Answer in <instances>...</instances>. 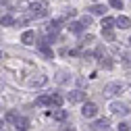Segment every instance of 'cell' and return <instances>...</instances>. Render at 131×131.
<instances>
[{
	"label": "cell",
	"instance_id": "obj_1",
	"mask_svg": "<svg viewBox=\"0 0 131 131\" xmlns=\"http://www.w3.org/2000/svg\"><path fill=\"white\" fill-rule=\"evenodd\" d=\"M29 10H31V17H38V19H42V17L48 15V6H46L44 0H34V2L29 4Z\"/></svg>",
	"mask_w": 131,
	"mask_h": 131
},
{
	"label": "cell",
	"instance_id": "obj_2",
	"mask_svg": "<svg viewBox=\"0 0 131 131\" xmlns=\"http://www.w3.org/2000/svg\"><path fill=\"white\" fill-rule=\"evenodd\" d=\"M85 98H88V94H85V92H81V90H73L71 94H67V100H69L71 104H77V102H85Z\"/></svg>",
	"mask_w": 131,
	"mask_h": 131
},
{
	"label": "cell",
	"instance_id": "obj_3",
	"mask_svg": "<svg viewBox=\"0 0 131 131\" xmlns=\"http://www.w3.org/2000/svg\"><path fill=\"white\" fill-rule=\"evenodd\" d=\"M81 114H83L85 119H94L96 114H98V106L94 102H85L83 104V110H81Z\"/></svg>",
	"mask_w": 131,
	"mask_h": 131
},
{
	"label": "cell",
	"instance_id": "obj_4",
	"mask_svg": "<svg viewBox=\"0 0 131 131\" xmlns=\"http://www.w3.org/2000/svg\"><path fill=\"white\" fill-rule=\"evenodd\" d=\"M121 92H123L121 83H108V85H104V96H117Z\"/></svg>",
	"mask_w": 131,
	"mask_h": 131
},
{
	"label": "cell",
	"instance_id": "obj_5",
	"mask_svg": "<svg viewBox=\"0 0 131 131\" xmlns=\"http://www.w3.org/2000/svg\"><path fill=\"white\" fill-rule=\"evenodd\" d=\"M38 50H40V54H44L46 58H54V50L48 44H38Z\"/></svg>",
	"mask_w": 131,
	"mask_h": 131
},
{
	"label": "cell",
	"instance_id": "obj_6",
	"mask_svg": "<svg viewBox=\"0 0 131 131\" xmlns=\"http://www.w3.org/2000/svg\"><path fill=\"white\" fill-rule=\"evenodd\" d=\"M21 42L23 44H27V46H31V44H34L36 42V34H34V31H23V36H21Z\"/></svg>",
	"mask_w": 131,
	"mask_h": 131
},
{
	"label": "cell",
	"instance_id": "obj_7",
	"mask_svg": "<svg viewBox=\"0 0 131 131\" xmlns=\"http://www.w3.org/2000/svg\"><path fill=\"white\" fill-rule=\"evenodd\" d=\"M58 29H60V19H54V21H50V23H48V27H46V31H48L50 36L58 34Z\"/></svg>",
	"mask_w": 131,
	"mask_h": 131
},
{
	"label": "cell",
	"instance_id": "obj_8",
	"mask_svg": "<svg viewBox=\"0 0 131 131\" xmlns=\"http://www.w3.org/2000/svg\"><path fill=\"white\" fill-rule=\"evenodd\" d=\"M110 112H121V114H125V112H129V110H127V106H125V104L112 102V104H110Z\"/></svg>",
	"mask_w": 131,
	"mask_h": 131
},
{
	"label": "cell",
	"instance_id": "obj_9",
	"mask_svg": "<svg viewBox=\"0 0 131 131\" xmlns=\"http://www.w3.org/2000/svg\"><path fill=\"white\" fill-rule=\"evenodd\" d=\"M15 125H17V129H19V131H27V129H29V119H25V117L21 119V117H19Z\"/></svg>",
	"mask_w": 131,
	"mask_h": 131
},
{
	"label": "cell",
	"instance_id": "obj_10",
	"mask_svg": "<svg viewBox=\"0 0 131 131\" xmlns=\"http://www.w3.org/2000/svg\"><path fill=\"white\" fill-rule=\"evenodd\" d=\"M46 81H48V79H46L44 75H40L38 79H31L29 85H31V88H42V85H46Z\"/></svg>",
	"mask_w": 131,
	"mask_h": 131
},
{
	"label": "cell",
	"instance_id": "obj_11",
	"mask_svg": "<svg viewBox=\"0 0 131 131\" xmlns=\"http://www.w3.org/2000/svg\"><path fill=\"white\" fill-rule=\"evenodd\" d=\"M90 13H94V15H104V13H106V6H104V4H94V6H90Z\"/></svg>",
	"mask_w": 131,
	"mask_h": 131
},
{
	"label": "cell",
	"instance_id": "obj_12",
	"mask_svg": "<svg viewBox=\"0 0 131 131\" xmlns=\"http://www.w3.org/2000/svg\"><path fill=\"white\" fill-rule=\"evenodd\" d=\"M17 119H19V114L15 112V110H8V112L4 114V121H6V123H17Z\"/></svg>",
	"mask_w": 131,
	"mask_h": 131
},
{
	"label": "cell",
	"instance_id": "obj_13",
	"mask_svg": "<svg viewBox=\"0 0 131 131\" xmlns=\"http://www.w3.org/2000/svg\"><path fill=\"white\" fill-rule=\"evenodd\" d=\"M114 23H117V25H119L121 29H127L131 21H129V17H119V19H114Z\"/></svg>",
	"mask_w": 131,
	"mask_h": 131
},
{
	"label": "cell",
	"instance_id": "obj_14",
	"mask_svg": "<svg viewBox=\"0 0 131 131\" xmlns=\"http://www.w3.org/2000/svg\"><path fill=\"white\" fill-rule=\"evenodd\" d=\"M15 21H13V17H10V15H2V17H0V25H2V27H10Z\"/></svg>",
	"mask_w": 131,
	"mask_h": 131
},
{
	"label": "cell",
	"instance_id": "obj_15",
	"mask_svg": "<svg viewBox=\"0 0 131 131\" xmlns=\"http://www.w3.org/2000/svg\"><path fill=\"white\" fill-rule=\"evenodd\" d=\"M50 104H52V106H56V108H60V106H62V96H58V94L50 96Z\"/></svg>",
	"mask_w": 131,
	"mask_h": 131
},
{
	"label": "cell",
	"instance_id": "obj_16",
	"mask_svg": "<svg viewBox=\"0 0 131 131\" xmlns=\"http://www.w3.org/2000/svg\"><path fill=\"white\" fill-rule=\"evenodd\" d=\"M108 123H110L108 119H100V121H96V123H94V129H100V131H104V129L108 127Z\"/></svg>",
	"mask_w": 131,
	"mask_h": 131
},
{
	"label": "cell",
	"instance_id": "obj_17",
	"mask_svg": "<svg viewBox=\"0 0 131 131\" xmlns=\"http://www.w3.org/2000/svg\"><path fill=\"white\" fill-rule=\"evenodd\" d=\"M67 117H69L67 110H62V108H58V110L54 112V119H56V121H67Z\"/></svg>",
	"mask_w": 131,
	"mask_h": 131
},
{
	"label": "cell",
	"instance_id": "obj_18",
	"mask_svg": "<svg viewBox=\"0 0 131 131\" xmlns=\"http://www.w3.org/2000/svg\"><path fill=\"white\" fill-rule=\"evenodd\" d=\"M112 25H114V19L112 17H104L102 19V29H110Z\"/></svg>",
	"mask_w": 131,
	"mask_h": 131
},
{
	"label": "cell",
	"instance_id": "obj_19",
	"mask_svg": "<svg viewBox=\"0 0 131 131\" xmlns=\"http://www.w3.org/2000/svg\"><path fill=\"white\" fill-rule=\"evenodd\" d=\"M81 29H83L81 23H69V31H73V34H81Z\"/></svg>",
	"mask_w": 131,
	"mask_h": 131
},
{
	"label": "cell",
	"instance_id": "obj_20",
	"mask_svg": "<svg viewBox=\"0 0 131 131\" xmlns=\"http://www.w3.org/2000/svg\"><path fill=\"white\" fill-rule=\"evenodd\" d=\"M102 36H104L108 42H114V31H112V29H102Z\"/></svg>",
	"mask_w": 131,
	"mask_h": 131
},
{
	"label": "cell",
	"instance_id": "obj_21",
	"mask_svg": "<svg viewBox=\"0 0 131 131\" xmlns=\"http://www.w3.org/2000/svg\"><path fill=\"white\" fill-rule=\"evenodd\" d=\"M38 104L48 106V104H50V96H40V98H38Z\"/></svg>",
	"mask_w": 131,
	"mask_h": 131
},
{
	"label": "cell",
	"instance_id": "obj_22",
	"mask_svg": "<svg viewBox=\"0 0 131 131\" xmlns=\"http://www.w3.org/2000/svg\"><path fill=\"white\" fill-rule=\"evenodd\" d=\"M112 8H123V0H110V2H108Z\"/></svg>",
	"mask_w": 131,
	"mask_h": 131
},
{
	"label": "cell",
	"instance_id": "obj_23",
	"mask_svg": "<svg viewBox=\"0 0 131 131\" xmlns=\"http://www.w3.org/2000/svg\"><path fill=\"white\" fill-rule=\"evenodd\" d=\"M123 64H125V67H131V54H129V52L123 54Z\"/></svg>",
	"mask_w": 131,
	"mask_h": 131
},
{
	"label": "cell",
	"instance_id": "obj_24",
	"mask_svg": "<svg viewBox=\"0 0 131 131\" xmlns=\"http://www.w3.org/2000/svg\"><path fill=\"white\" fill-rule=\"evenodd\" d=\"M75 15H77L75 8H64V17H67V19H69V17H75Z\"/></svg>",
	"mask_w": 131,
	"mask_h": 131
},
{
	"label": "cell",
	"instance_id": "obj_25",
	"mask_svg": "<svg viewBox=\"0 0 131 131\" xmlns=\"http://www.w3.org/2000/svg\"><path fill=\"white\" fill-rule=\"evenodd\" d=\"M81 25H83V27L88 25V27H90V25H92V17H88V15H85V17H81Z\"/></svg>",
	"mask_w": 131,
	"mask_h": 131
},
{
	"label": "cell",
	"instance_id": "obj_26",
	"mask_svg": "<svg viewBox=\"0 0 131 131\" xmlns=\"http://www.w3.org/2000/svg\"><path fill=\"white\" fill-rule=\"evenodd\" d=\"M94 42V36H85L83 40H81V46H85V44H92Z\"/></svg>",
	"mask_w": 131,
	"mask_h": 131
},
{
	"label": "cell",
	"instance_id": "obj_27",
	"mask_svg": "<svg viewBox=\"0 0 131 131\" xmlns=\"http://www.w3.org/2000/svg\"><path fill=\"white\" fill-rule=\"evenodd\" d=\"M100 67H106V69H110V67H112V62H110V60H104V58H100Z\"/></svg>",
	"mask_w": 131,
	"mask_h": 131
},
{
	"label": "cell",
	"instance_id": "obj_28",
	"mask_svg": "<svg viewBox=\"0 0 131 131\" xmlns=\"http://www.w3.org/2000/svg\"><path fill=\"white\" fill-rule=\"evenodd\" d=\"M119 131H129V125L127 123H119Z\"/></svg>",
	"mask_w": 131,
	"mask_h": 131
},
{
	"label": "cell",
	"instance_id": "obj_29",
	"mask_svg": "<svg viewBox=\"0 0 131 131\" xmlns=\"http://www.w3.org/2000/svg\"><path fill=\"white\" fill-rule=\"evenodd\" d=\"M62 131H73V127L69 129V125H64V127H62Z\"/></svg>",
	"mask_w": 131,
	"mask_h": 131
},
{
	"label": "cell",
	"instance_id": "obj_30",
	"mask_svg": "<svg viewBox=\"0 0 131 131\" xmlns=\"http://www.w3.org/2000/svg\"><path fill=\"white\" fill-rule=\"evenodd\" d=\"M0 4H6V0H0Z\"/></svg>",
	"mask_w": 131,
	"mask_h": 131
},
{
	"label": "cell",
	"instance_id": "obj_31",
	"mask_svg": "<svg viewBox=\"0 0 131 131\" xmlns=\"http://www.w3.org/2000/svg\"><path fill=\"white\" fill-rule=\"evenodd\" d=\"M129 44H131V38H129Z\"/></svg>",
	"mask_w": 131,
	"mask_h": 131
},
{
	"label": "cell",
	"instance_id": "obj_32",
	"mask_svg": "<svg viewBox=\"0 0 131 131\" xmlns=\"http://www.w3.org/2000/svg\"><path fill=\"white\" fill-rule=\"evenodd\" d=\"M104 131H106V129H104Z\"/></svg>",
	"mask_w": 131,
	"mask_h": 131
}]
</instances>
